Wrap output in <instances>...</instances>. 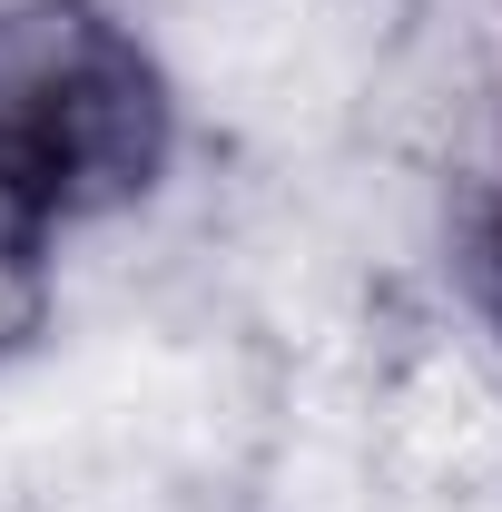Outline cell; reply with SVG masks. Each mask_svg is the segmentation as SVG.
I'll list each match as a JSON object with an SVG mask.
<instances>
[{"mask_svg": "<svg viewBox=\"0 0 502 512\" xmlns=\"http://www.w3.org/2000/svg\"><path fill=\"white\" fill-rule=\"evenodd\" d=\"M178 89L119 0H0V188L50 227H99L168 178Z\"/></svg>", "mask_w": 502, "mask_h": 512, "instance_id": "1", "label": "cell"}, {"mask_svg": "<svg viewBox=\"0 0 502 512\" xmlns=\"http://www.w3.org/2000/svg\"><path fill=\"white\" fill-rule=\"evenodd\" d=\"M365 128L463 227L502 188V0H404L375 40Z\"/></svg>", "mask_w": 502, "mask_h": 512, "instance_id": "2", "label": "cell"}, {"mask_svg": "<svg viewBox=\"0 0 502 512\" xmlns=\"http://www.w3.org/2000/svg\"><path fill=\"white\" fill-rule=\"evenodd\" d=\"M50 296H60V227L0 188V365L50 325Z\"/></svg>", "mask_w": 502, "mask_h": 512, "instance_id": "3", "label": "cell"}, {"mask_svg": "<svg viewBox=\"0 0 502 512\" xmlns=\"http://www.w3.org/2000/svg\"><path fill=\"white\" fill-rule=\"evenodd\" d=\"M453 237V276H463V306L483 316V335L502 345V188L463 217V227H443Z\"/></svg>", "mask_w": 502, "mask_h": 512, "instance_id": "4", "label": "cell"}]
</instances>
